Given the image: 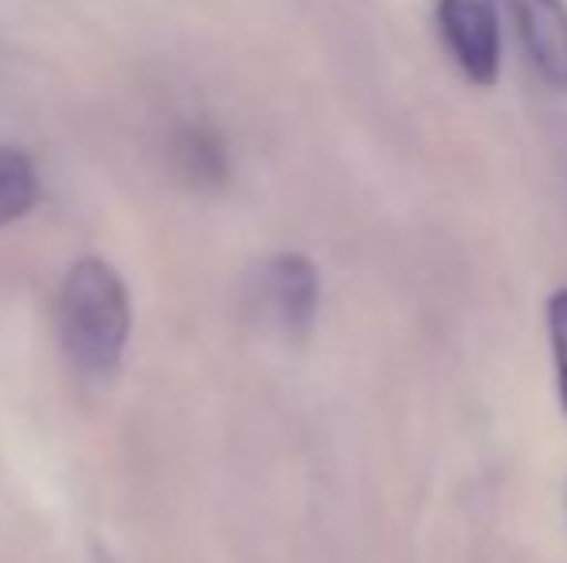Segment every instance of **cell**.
<instances>
[{
  "label": "cell",
  "instance_id": "obj_1",
  "mask_svg": "<svg viewBox=\"0 0 567 563\" xmlns=\"http://www.w3.org/2000/svg\"><path fill=\"white\" fill-rule=\"evenodd\" d=\"M132 336V298L124 279L90 256L66 271L59 290V340L82 378H109Z\"/></svg>",
  "mask_w": 567,
  "mask_h": 563
},
{
  "label": "cell",
  "instance_id": "obj_4",
  "mask_svg": "<svg viewBox=\"0 0 567 563\" xmlns=\"http://www.w3.org/2000/svg\"><path fill=\"white\" fill-rule=\"evenodd\" d=\"M525 54L548 85L567 90V8L564 0H509Z\"/></svg>",
  "mask_w": 567,
  "mask_h": 563
},
{
  "label": "cell",
  "instance_id": "obj_3",
  "mask_svg": "<svg viewBox=\"0 0 567 563\" xmlns=\"http://www.w3.org/2000/svg\"><path fill=\"white\" fill-rule=\"evenodd\" d=\"M259 309L278 332L301 336L317 313V271L306 256H275L255 282Z\"/></svg>",
  "mask_w": 567,
  "mask_h": 563
},
{
  "label": "cell",
  "instance_id": "obj_6",
  "mask_svg": "<svg viewBox=\"0 0 567 563\" xmlns=\"http://www.w3.org/2000/svg\"><path fill=\"white\" fill-rule=\"evenodd\" d=\"M43 197L35 158L20 147H0V228L23 220Z\"/></svg>",
  "mask_w": 567,
  "mask_h": 563
},
{
  "label": "cell",
  "instance_id": "obj_7",
  "mask_svg": "<svg viewBox=\"0 0 567 563\" xmlns=\"http://www.w3.org/2000/svg\"><path fill=\"white\" fill-rule=\"evenodd\" d=\"M548 340H553V363H556V390L567 414V290H556L548 298Z\"/></svg>",
  "mask_w": 567,
  "mask_h": 563
},
{
  "label": "cell",
  "instance_id": "obj_5",
  "mask_svg": "<svg viewBox=\"0 0 567 563\" xmlns=\"http://www.w3.org/2000/svg\"><path fill=\"white\" fill-rule=\"evenodd\" d=\"M171 163L189 186H202L213 189L225 181L228 174V155H225V143L213 128L205 124H182L171 139Z\"/></svg>",
  "mask_w": 567,
  "mask_h": 563
},
{
  "label": "cell",
  "instance_id": "obj_2",
  "mask_svg": "<svg viewBox=\"0 0 567 563\" xmlns=\"http://www.w3.org/2000/svg\"><path fill=\"white\" fill-rule=\"evenodd\" d=\"M436 23L463 77L494 85L502 70V23L494 0H436Z\"/></svg>",
  "mask_w": 567,
  "mask_h": 563
}]
</instances>
